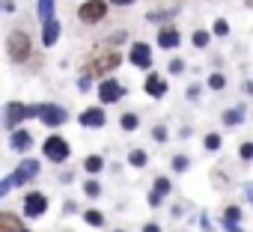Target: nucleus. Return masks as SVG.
<instances>
[{"mask_svg":"<svg viewBox=\"0 0 253 232\" xmlns=\"http://www.w3.org/2000/svg\"><path fill=\"white\" fill-rule=\"evenodd\" d=\"M33 116H42V104H18V101H9L6 104V128L15 134V128L21 125V119H33Z\"/></svg>","mask_w":253,"mask_h":232,"instance_id":"3","label":"nucleus"},{"mask_svg":"<svg viewBox=\"0 0 253 232\" xmlns=\"http://www.w3.org/2000/svg\"><path fill=\"white\" fill-rule=\"evenodd\" d=\"M161 202H164V196H158V193L152 191V193H149V205H152V208H158Z\"/></svg>","mask_w":253,"mask_h":232,"instance_id":"37","label":"nucleus"},{"mask_svg":"<svg viewBox=\"0 0 253 232\" xmlns=\"http://www.w3.org/2000/svg\"><path fill=\"white\" fill-rule=\"evenodd\" d=\"M104 167V158L101 155H89V158H84V170L86 173H98Z\"/></svg>","mask_w":253,"mask_h":232,"instance_id":"19","label":"nucleus"},{"mask_svg":"<svg viewBox=\"0 0 253 232\" xmlns=\"http://www.w3.org/2000/svg\"><path fill=\"white\" fill-rule=\"evenodd\" d=\"M209 39H211V33H209V30H197L191 42H194L197 48H206V45H209Z\"/></svg>","mask_w":253,"mask_h":232,"instance_id":"24","label":"nucleus"},{"mask_svg":"<svg viewBox=\"0 0 253 232\" xmlns=\"http://www.w3.org/2000/svg\"><path fill=\"white\" fill-rule=\"evenodd\" d=\"M104 15H107V3H104V0H84V3L78 6V18L84 24H98Z\"/></svg>","mask_w":253,"mask_h":232,"instance_id":"4","label":"nucleus"},{"mask_svg":"<svg viewBox=\"0 0 253 232\" xmlns=\"http://www.w3.org/2000/svg\"><path fill=\"white\" fill-rule=\"evenodd\" d=\"M226 33H229V24H226L223 18H217V21H214V36H226Z\"/></svg>","mask_w":253,"mask_h":232,"instance_id":"30","label":"nucleus"},{"mask_svg":"<svg viewBox=\"0 0 253 232\" xmlns=\"http://www.w3.org/2000/svg\"><path fill=\"white\" fill-rule=\"evenodd\" d=\"M146 161H149V158H146L143 149H131V155H128V164H131V167H146Z\"/></svg>","mask_w":253,"mask_h":232,"instance_id":"20","label":"nucleus"},{"mask_svg":"<svg viewBox=\"0 0 253 232\" xmlns=\"http://www.w3.org/2000/svg\"><path fill=\"white\" fill-rule=\"evenodd\" d=\"M12 185H15V179H12V176H6L3 182H0V196H6V193L12 191Z\"/></svg>","mask_w":253,"mask_h":232,"instance_id":"32","label":"nucleus"},{"mask_svg":"<svg viewBox=\"0 0 253 232\" xmlns=\"http://www.w3.org/2000/svg\"><path fill=\"white\" fill-rule=\"evenodd\" d=\"M125 39H128V33H125V30H119V33H113V36H110V45H122Z\"/></svg>","mask_w":253,"mask_h":232,"instance_id":"33","label":"nucleus"},{"mask_svg":"<svg viewBox=\"0 0 253 232\" xmlns=\"http://www.w3.org/2000/svg\"><path fill=\"white\" fill-rule=\"evenodd\" d=\"M0 232H24V226L12 211H3L0 214Z\"/></svg>","mask_w":253,"mask_h":232,"instance_id":"16","label":"nucleus"},{"mask_svg":"<svg viewBox=\"0 0 253 232\" xmlns=\"http://www.w3.org/2000/svg\"><path fill=\"white\" fill-rule=\"evenodd\" d=\"M18 6H15V0H3V12H15Z\"/></svg>","mask_w":253,"mask_h":232,"instance_id":"38","label":"nucleus"},{"mask_svg":"<svg viewBox=\"0 0 253 232\" xmlns=\"http://www.w3.org/2000/svg\"><path fill=\"white\" fill-rule=\"evenodd\" d=\"M238 155H241V161H250L253 158V143H241L238 146Z\"/></svg>","mask_w":253,"mask_h":232,"instance_id":"29","label":"nucleus"},{"mask_svg":"<svg viewBox=\"0 0 253 232\" xmlns=\"http://www.w3.org/2000/svg\"><path fill=\"white\" fill-rule=\"evenodd\" d=\"M244 193H247V196H250V202H253V182H247V185H244Z\"/></svg>","mask_w":253,"mask_h":232,"instance_id":"43","label":"nucleus"},{"mask_svg":"<svg viewBox=\"0 0 253 232\" xmlns=\"http://www.w3.org/2000/svg\"><path fill=\"white\" fill-rule=\"evenodd\" d=\"M155 193H158V196H167V193H170V179H167V176L155 179Z\"/></svg>","mask_w":253,"mask_h":232,"instance_id":"25","label":"nucleus"},{"mask_svg":"<svg viewBox=\"0 0 253 232\" xmlns=\"http://www.w3.org/2000/svg\"><path fill=\"white\" fill-rule=\"evenodd\" d=\"M6 54H9L12 63H24L33 54V42H30L27 30H21V27L9 30V36H6Z\"/></svg>","mask_w":253,"mask_h":232,"instance_id":"2","label":"nucleus"},{"mask_svg":"<svg viewBox=\"0 0 253 232\" xmlns=\"http://www.w3.org/2000/svg\"><path fill=\"white\" fill-rule=\"evenodd\" d=\"M188 167H191V161H188L185 155H176V158H173V170H176V173H185Z\"/></svg>","mask_w":253,"mask_h":232,"instance_id":"27","label":"nucleus"},{"mask_svg":"<svg viewBox=\"0 0 253 232\" xmlns=\"http://www.w3.org/2000/svg\"><path fill=\"white\" fill-rule=\"evenodd\" d=\"M39 21L42 24L54 21V0H39Z\"/></svg>","mask_w":253,"mask_h":232,"instance_id":"18","label":"nucleus"},{"mask_svg":"<svg viewBox=\"0 0 253 232\" xmlns=\"http://www.w3.org/2000/svg\"><path fill=\"white\" fill-rule=\"evenodd\" d=\"M170 72H173V75L185 72V63H182V60H173V63H170Z\"/></svg>","mask_w":253,"mask_h":232,"instance_id":"35","label":"nucleus"},{"mask_svg":"<svg viewBox=\"0 0 253 232\" xmlns=\"http://www.w3.org/2000/svg\"><path fill=\"white\" fill-rule=\"evenodd\" d=\"M84 220H86L89 226H104V214H101V211H95V208H92V211H86V214H84Z\"/></svg>","mask_w":253,"mask_h":232,"instance_id":"23","label":"nucleus"},{"mask_svg":"<svg viewBox=\"0 0 253 232\" xmlns=\"http://www.w3.org/2000/svg\"><path fill=\"white\" fill-rule=\"evenodd\" d=\"M39 176V161L36 158H24L21 164H18V170H15V185H24V182H30V179H36Z\"/></svg>","mask_w":253,"mask_h":232,"instance_id":"9","label":"nucleus"},{"mask_svg":"<svg viewBox=\"0 0 253 232\" xmlns=\"http://www.w3.org/2000/svg\"><path fill=\"white\" fill-rule=\"evenodd\" d=\"M39 119H42L45 125L57 128V125H63V122L69 119V113H66L60 104H42V116H39Z\"/></svg>","mask_w":253,"mask_h":232,"instance_id":"8","label":"nucleus"},{"mask_svg":"<svg viewBox=\"0 0 253 232\" xmlns=\"http://www.w3.org/2000/svg\"><path fill=\"white\" fill-rule=\"evenodd\" d=\"M128 60H131L134 66H140V69H149V66H152L149 45H146V42H134V45H131V54H128Z\"/></svg>","mask_w":253,"mask_h":232,"instance_id":"10","label":"nucleus"},{"mask_svg":"<svg viewBox=\"0 0 253 232\" xmlns=\"http://www.w3.org/2000/svg\"><path fill=\"white\" fill-rule=\"evenodd\" d=\"M203 143H206V149H209V152H217V149H220V134H206V140H203Z\"/></svg>","mask_w":253,"mask_h":232,"instance_id":"26","label":"nucleus"},{"mask_svg":"<svg viewBox=\"0 0 253 232\" xmlns=\"http://www.w3.org/2000/svg\"><path fill=\"white\" fill-rule=\"evenodd\" d=\"M226 86V77L223 75H211L209 77V89H223Z\"/></svg>","mask_w":253,"mask_h":232,"instance_id":"28","label":"nucleus"},{"mask_svg":"<svg viewBox=\"0 0 253 232\" xmlns=\"http://www.w3.org/2000/svg\"><path fill=\"white\" fill-rule=\"evenodd\" d=\"M143 89H146V95L161 98V95H167V80H164L161 75H155V72H152V75L146 77V86H143Z\"/></svg>","mask_w":253,"mask_h":232,"instance_id":"12","label":"nucleus"},{"mask_svg":"<svg viewBox=\"0 0 253 232\" xmlns=\"http://www.w3.org/2000/svg\"><path fill=\"white\" fill-rule=\"evenodd\" d=\"M226 220H229V223L241 220V208H238V205H229V208H226Z\"/></svg>","mask_w":253,"mask_h":232,"instance_id":"31","label":"nucleus"},{"mask_svg":"<svg viewBox=\"0 0 253 232\" xmlns=\"http://www.w3.org/2000/svg\"><path fill=\"white\" fill-rule=\"evenodd\" d=\"M143 232H161V226H158V223H146Z\"/></svg>","mask_w":253,"mask_h":232,"instance_id":"41","label":"nucleus"},{"mask_svg":"<svg viewBox=\"0 0 253 232\" xmlns=\"http://www.w3.org/2000/svg\"><path fill=\"white\" fill-rule=\"evenodd\" d=\"M122 95H125V86H122L116 77H104V80L98 83V101L113 104V101H119Z\"/></svg>","mask_w":253,"mask_h":232,"instance_id":"6","label":"nucleus"},{"mask_svg":"<svg viewBox=\"0 0 253 232\" xmlns=\"http://www.w3.org/2000/svg\"><path fill=\"white\" fill-rule=\"evenodd\" d=\"M57 39H60V21L54 18V21L42 24V42H45V48H51V45H54Z\"/></svg>","mask_w":253,"mask_h":232,"instance_id":"14","label":"nucleus"},{"mask_svg":"<svg viewBox=\"0 0 253 232\" xmlns=\"http://www.w3.org/2000/svg\"><path fill=\"white\" fill-rule=\"evenodd\" d=\"M45 211H48V196H45V193H39V191L24 193V214H27V217H39V214H45Z\"/></svg>","mask_w":253,"mask_h":232,"instance_id":"7","label":"nucleus"},{"mask_svg":"<svg viewBox=\"0 0 253 232\" xmlns=\"http://www.w3.org/2000/svg\"><path fill=\"white\" fill-rule=\"evenodd\" d=\"M170 15H176V9H170V12H152L149 18H152V21H161V18H170Z\"/></svg>","mask_w":253,"mask_h":232,"instance_id":"34","label":"nucleus"},{"mask_svg":"<svg viewBox=\"0 0 253 232\" xmlns=\"http://www.w3.org/2000/svg\"><path fill=\"white\" fill-rule=\"evenodd\" d=\"M113 6H131V3H137V0H110Z\"/></svg>","mask_w":253,"mask_h":232,"instance_id":"40","label":"nucleus"},{"mask_svg":"<svg viewBox=\"0 0 253 232\" xmlns=\"http://www.w3.org/2000/svg\"><path fill=\"white\" fill-rule=\"evenodd\" d=\"M78 86H81V89H84V92H86V89H89V86H92V80H89V77H81V80H78Z\"/></svg>","mask_w":253,"mask_h":232,"instance_id":"39","label":"nucleus"},{"mask_svg":"<svg viewBox=\"0 0 253 232\" xmlns=\"http://www.w3.org/2000/svg\"><path fill=\"white\" fill-rule=\"evenodd\" d=\"M152 137H155V140H167V128H164V125H158V128L152 131Z\"/></svg>","mask_w":253,"mask_h":232,"instance_id":"36","label":"nucleus"},{"mask_svg":"<svg viewBox=\"0 0 253 232\" xmlns=\"http://www.w3.org/2000/svg\"><path fill=\"white\" fill-rule=\"evenodd\" d=\"M179 42H182L179 30H173V27H161V30H158V45H161V48H176Z\"/></svg>","mask_w":253,"mask_h":232,"instance_id":"13","label":"nucleus"},{"mask_svg":"<svg viewBox=\"0 0 253 232\" xmlns=\"http://www.w3.org/2000/svg\"><path fill=\"white\" fill-rule=\"evenodd\" d=\"M119 125H122L125 131H134V128L140 125V119H137V113H125L122 119H119Z\"/></svg>","mask_w":253,"mask_h":232,"instance_id":"21","label":"nucleus"},{"mask_svg":"<svg viewBox=\"0 0 253 232\" xmlns=\"http://www.w3.org/2000/svg\"><path fill=\"white\" fill-rule=\"evenodd\" d=\"M244 113H247V107H244V104H238V107H229V110L223 113V125H229V128L241 125V119H244Z\"/></svg>","mask_w":253,"mask_h":232,"instance_id":"17","label":"nucleus"},{"mask_svg":"<svg viewBox=\"0 0 253 232\" xmlns=\"http://www.w3.org/2000/svg\"><path fill=\"white\" fill-rule=\"evenodd\" d=\"M104 122H107V116H104L101 107H86V110L81 113V125H84V128H101Z\"/></svg>","mask_w":253,"mask_h":232,"instance_id":"11","label":"nucleus"},{"mask_svg":"<svg viewBox=\"0 0 253 232\" xmlns=\"http://www.w3.org/2000/svg\"><path fill=\"white\" fill-rule=\"evenodd\" d=\"M84 193H86L89 199H95V196H101V185H98L95 179H89V182H84Z\"/></svg>","mask_w":253,"mask_h":232,"instance_id":"22","label":"nucleus"},{"mask_svg":"<svg viewBox=\"0 0 253 232\" xmlns=\"http://www.w3.org/2000/svg\"><path fill=\"white\" fill-rule=\"evenodd\" d=\"M122 63V54L119 51H98V54H92L86 63H84V77H101V75H107V72H113L116 66Z\"/></svg>","mask_w":253,"mask_h":232,"instance_id":"1","label":"nucleus"},{"mask_svg":"<svg viewBox=\"0 0 253 232\" xmlns=\"http://www.w3.org/2000/svg\"><path fill=\"white\" fill-rule=\"evenodd\" d=\"M24 232H27V229H24Z\"/></svg>","mask_w":253,"mask_h":232,"instance_id":"45","label":"nucleus"},{"mask_svg":"<svg viewBox=\"0 0 253 232\" xmlns=\"http://www.w3.org/2000/svg\"><path fill=\"white\" fill-rule=\"evenodd\" d=\"M113 232H125V229H113Z\"/></svg>","mask_w":253,"mask_h":232,"instance_id":"44","label":"nucleus"},{"mask_svg":"<svg viewBox=\"0 0 253 232\" xmlns=\"http://www.w3.org/2000/svg\"><path fill=\"white\" fill-rule=\"evenodd\" d=\"M200 95V86H188V98H197Z\"/></svg>","mask_w":253,"mask_h":232,"instance_id":"42","label":"nucleus"},{"mask_svg":"<svg viewBox=\"0 0 253 232\" xmlns=\"http://www.w3.org/2000/svg\"><path fill=\"white\" fill-rule=\"evenodd\" d=\"M45 158L48 161H54V164H63L69 155H72V149H69V143H66V137H60V134H51L48 140H45Z\"/></svg>","mask_w":253,"mask_h":232,"instance_id":"5","label":"nucleus"},{"mask_svg":"<svg viewBox=\"0 0 253 232\" xmlns=\"http://www.w3.org/2000/svg\"><path fill=\"white\" fill-rule=\"evenodd\" d=\"M9 146H12L15 152H24V149L33 146V134H30V131H15V134L9 137Z\"/></svg>","mask_w":253,"mask_h":232,"instance_id":"15","label":"nucleus"}]
</instances>
